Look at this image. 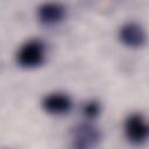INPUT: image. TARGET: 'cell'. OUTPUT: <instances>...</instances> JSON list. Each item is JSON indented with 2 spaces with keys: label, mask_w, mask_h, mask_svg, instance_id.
Wrapping results in <instances>:
<instances>
[{
  "label": "cell",
  "mask_w": 149,
  "mask_h": 149,
  "mask_svg": "<svg viewBox=\"0 0 149 149\" xmlns=\"http://www.w3.org/2000/svg\"><path fill=\"white\" fill-rule=\"evenodd\" d=\"M16 61L20 66L33 69L41 65L44 61V44L40 40L26 42L17 52Z\"/></svg>",
  "instance_id": "obj_1"
},
{
  "label": "cell",
  "mask_w": 149,
  "mask_h": 149,
  "mask_svg": "<svg viewBox=\"0 0 149 149\" xmlns=\"http://www.w3.org/2000/svg\"><path fill=\"white\" fill-rule=\"evenodd\" d=\"M125 133L130 142L142 143L149 137V123L141 114H132L126 119Z\"/></svg>",
  "instance_id": "obj_2"
},
{
  "label": "cell",
  "mask_w": 149,
  "mask_h": 149,
  "mask_svg": "<svg viewBox=\"0 0 149 149\" xmlns=\"http://www.w3.org/2000/svg\"><path fill=\"white\" fill-rule=\"evenodd\" d=\"M119 38L127 47L140 48L146 44L147 35L140 24L134 22H128L120 28Z\"/></svg>",
  "instance_id": "obj_3"
},
{
  "label": "cell",
  "mask_w": 149,
  "mask_h": 149,
  "mask_svg": "<svg viewBox=\"0 0 149 149\" xmlns=\"http://www.w3.org/2000/svg\"><path fill=\"white\" fill-rule=\"evenodd\" d=\"M100 141L99 130L88 123H81L73 130V147L90 148L94 147Z\"/></svg>",
  "instance_id": "obj_4"
},
{
  "label": "cell",
  "mask_w": 149,
  "mask_h": 149,
  "mask_svg": "<svg viewBox=\"0 0 149 149\" xmlns=\"http://www.w3.org/2000/svg\"><path fill=\"white\" fill-rule=\"evenodd\" d=\"M71 99L63 93H51L42 100V107L49 114H65L71 109Z\"/></svg>",
  "instance_id": "obj_5"
},
{
  "label": "cell",
  "mask_w": 149,
  "mask_h": 149,
  "mask_svg": "<svg viewBox=\"0 0 149 149\" xmlns=\"http://www.w3.org/2000/svg\"><path fill=\"white\" fill-rule=\"evenodd\" d=\"M38 20L44 24H54L63 20L65 9L57 2H45L37 9Z\"/></svg>",
  "instance_id": "obj_6"
},
{
  "label": "cell",
  "mask_w": 149,
  "mask_h": 149,
  "mask_svg": "<svg viewBox=\"0 0 149 149\" xmlns=\"http://www.w3.org/2000/svg\"><path fill=\"white\" fill-rule=\"evenodd\" d=\"M99 112H100V105H99L97 101H94V100L86 102V104L84 105V107H83V114H84L87 119H93V118H95V116L99 114Z\"/></svg>",
  "instance_id": "obj_7"
}]
</instances>
